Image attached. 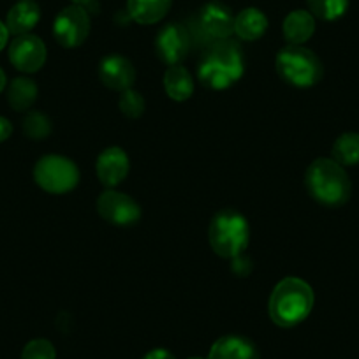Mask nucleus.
Segmentation results:
<instances>
[{"label":"nucleus","instance_id":"f257e3e1","mask_svg":"<svg viewBox=\"0 0 359 359\" xmlns=\"http://www.w3.org/2000/svg\"><path fill=\"white\" fill-rule=\"evenodd\" d=\"M313 309V291L305 280L287 277L275 285L269 298V317L282 327L298 326Z\"/></svg>","mask_w":359,"mask_h":359},{"label":"nucleus","instance_id":"f03ea898","mask_svg":"<svg viewBox=\"0 0 359 359\" xmlns=\"http://www.w3.org/2000/svg\"><path fill=\"white\" fill-rule=\"evenodd\" d=\"M243 74V57L236 43L220 39L210 44L199 64V81L213 90L229 88Z\"/></svg>","mask_w":359,"mask_h":359},{"label":"nucleus","instance_id":"7ed1b4c3","mask_svg":"<svg viewBox=\"0 0 359 359\" xmlns=\"http://www.w3.org/2000/svg\"><path fill=\"white\" fill-rule=\"evenodd\" d=\"M305 184L310 196L324 206L337 208L345 205L351 198L352 185L347 171L333 158L313 161L306 169Z\"/></svg>","mask_w":359,"mask_h":359},{"label":"nucleus","instance_id":"20e7f679","mask_svg":"<svg viewBox=\"0 0 359 359\" xmlns=\"http://www.w3.org/2000/svg\"><path fill=\"white\" fill-rule=\"evenodd\" d=\"M208 238L217 255L226 259L238 257L243 254L250 238L247 219L236 210H222L213 217Z\"/></svg>","mask_w":359,"mask_h":359},{"label":"nucleus","instance_id":"39448f33","mask_svg":"<svg viewBox=\"0 0 359 359\" xmlns=\"http://www.w3.org/2000/svg\"><path fill=\"white\" fill-rule=\"evenodd\" d=\"M277 71L289 85L306 88L313 86L323 78V62L313 51L303 46H285L277 55Z\"/></svg>","mask_w":359,"mask_h":359},{"label":"nucleus","instance_id":"423d86ee","mask_svg":"<svg viewBox=\"0 0 359 359\" xmlns=\"http://www.w3.org/2000/svg\"><path fill=\"white\" fill-rule=\"evenodd\" d=\"M34 180L50 194H65L78 185L79 171L74 162L62 155H46L37 161Z\"/></svg>","mask_w":359,"mask_h":359},{"label":"nucleus","instance_id":"0eeeda50","mask_svg":"<svg viewBox=\"0 0 359 359\" xmlns=\"http://www.w3.org/2000/svg\"><path fill=\"white\" fill-rule=\"evenodd\" d=\"M90 34V16L83 6H69L62 9L53 23V36L64 48H78Z\"/></svg>","mask_w":359,"mask_h":359},{"label":"nucleus","instance_id":"6e6552de","mask_svg":"<svg viewBox=\"0 0 359 359\" xmlns=\"http://www.w3.org/2000/svg\"><path fill=\"white\" fill-rule=\"evenodd\" d=\"M192 36L184 25L178 23H169L158 32L155 50L158 58L168 65H180V62L185 60L191 51Z\"/></svg>","mask_w":359,"mask_h":359},{"label":"nucleus","instance_id":"1a4fd4ad","mask_svg":"<svg viewBox=\"0 0 359 359\" xmlns=\"http://www.w3.org/2000/svg\"><path fill=\"white\" fill-rule=\"evenodd\" d=\"M97 210L102 219L115 226H133L141 217L140 205L130 196L111 189L99 196Z\"/></svg>","mask_w":359,"mask_h":359},{"label":"nucleus","instance_id":"9d476101","mask_svg":"<svg viewBox=\"0 0 359 359\" xmlns=\"http://www.w3.org/2000/svg\"><path fill=\"white\" fill-rule=\"evenodd\" d=\"M9 60L18 71L36 72L46 62V46L39 37L32 34L16 36L9 46Z\"/></svg>","mask_w":359,"mask_h":359},{"label":"nucleus","instance_id":"9b49d317","mask_svg":"<svg viewBox=\"0 0 359 359\" xmlns=\"http://www.w3.org/2000/svg\"><path fill=\"white\" fill-rule=\"evenodd\" d=\"M234 18L236 16L227 6L220 2H210L199 13L198 27L206 37L215 41L229 39L231 34H234Z\"/></svg>","mask_w":359,"mask_h":359},{"label":"nucleus","instance_id":"f8f14e48","mask_svg":"<svg viewBox=\"0 0 359 359\" xmlns=\"http://www.w3.org/2000/svg\"><path fill=\"white\" fill-rule=\"evenodd\" d=\"M99 78L108 88L126 92V90L133 88L134 81H136V69H134L133 62L127 60L126 57L111 55L101 62Z\"/></svg>","mask_w":359,"mask_h":359},{"label":"nucleus","instance_id":"ddd939ff","mask_svg":"<svg viewBox=\"0 0 359 359\" xmlns=\"http://www.w3.org/2000/svg\"><path fill=\"white\" fill-rule=\"evenodd\" d=\"M95 169H97V176L102 185L109 189L116 187L118 184H122L129 172V157L118 147L106 148L97 157Z\"/></svg>","mask_w":359,"mask_h":359},{"label":"nucleus","instance_id":"4468645a","mask_svg":"<svg viewBox=\"0 0 359 359\" xmlns=\"http://www.w3.org/2000/svg\"><path fill=\"white\" fill-rule=\"evenodd\" d=\"M208 359H259V352L247 338L227 334L212 345Z\"/></svg>","mask_w":359,"mask_h":359},{"label":"nucleus","instance_id":"2eb2a0df","mask_svg":"<svg viewBox=\"0 0 359 359\" xmlns=\"http://www.w3.org/2000/svg\"><path fill=\"white\" fill-rule=\"evenodd\" d=\"M41 20V9L36 2L32 0H22L16 6H13L11 11L8 13V20H6V27H8L9 34L15 36H23L29 34L37 22Z\"/></svg>","mask_w":359,"mask_h":359},{"label":"nucleus","instance_id":"dca6fc26","mask_svg":"<svg viewBox=\"0 0 359 359\" xmlns=\"http://www.w3.org/2000/svg\"><path fill=\"white\" fill-rule=\"evenodd\" d=\"M316 32V18L310 11H292L284 20V37L292 46H302Z\"/></svg>","mask_w":359,"mask_h":359},{"label":"nucleus","instance_id":"f3484780","mask_svg":"<svg viewBox=\"0 0 359 359\" xmlns=\"http://www.w3.org/2000/svg\"><path fill=\"white\" fill-rule=\"evenodd\" d=\"M172 0H127V15L141 25H151L164 18Z\"/></svg>","mask_w":359,"mask_h":359},{"label":"nucleus","instance_id":"a211bd4d","mask_svg":"<svg viewBox=\"0 0 359 359\" xmlns=\"http://www.w3.org/2000/svg\"><path fill=\"white\" fill-rule=\"evenodd\" d=\"M268 18L255 8H247L234 18V34L243 41H255L264 36Z\"/></svg>","mask_w":359,"mask_h":359},{"label":"nucleus","instance_id":"6ab92c4d","mask_svg":"<svg viewBox=\"0 0 359 359\" xmlns=\"http://www.w3.org/2000/svg\"><path fill=\"white\" fill-rule=\"evenodd\" d=\"M164 88L172 101H187L194 94V79L182 65H171L164 74Z\"/></svg>","mask_w":359,"mask_h":359},{"label":"nucleus","instance_id":"aec40b11","mask_svg":"<svg viewBox=\"0 0 359 359\" xmlns=\"http://www.w3.org/2000/svg\"><path fill=\"white\" fill-rule=\"evenodd\" d=\"M37 85L29 78H16L9 85L8 101L15 111H27L37 101Z\"/></svg>","mask_w":359,"mask_h":359},{"label":"nucleus","instance_id":"412c9836","mask_svg":"<svg viewBox=\"0 0 359 359\" xmlns=\"http://www.w3.org/2000/svg\"><path fill=\"white\" fill-rule=\"evenodd\" d=\"M333 161L340 165L359 164V134L345 133L334 141Z\"/></svg>","mask_w":359,"mask_h":359},{"label":"nucleus","instance_id":"4be33fe9","mask_svg":"<svg viewBox=\"0 0 359 359\" xmlns=\"http://www.w3.org/2000/svg\"><path fill=\"white\" fill-rule=\"evenodd\" d=\"M310 13L313 18H320L324 22H333L341 18L348 8V0H306Z\"/></svg>","mask_w":359,"mask_h":359},{"label":"nucleus","instance_id":"5701e85b","mask_svg":"<svg viewBox=\"0 0 359 359\" xmlns=\"http://www.w3.org/2000/svg\"><path fill=\"white\" fill-rule=\"evenodd\" d=\"M23 133L30 140H46L51 134L50 118L41 111H29L23 118Z\"/></svg>","mask_w":359,"mask_h":359},{"label":"nucleus","instance_id":"b1692460","mask_svg":"<svg viewBox=\"0 0 359 359\" xmlns=\"http://www.w3.org/2000/svg\"><path fill=\"white\" fill-rule=\"evenodd\" d=\"M118 108L120 111H122L126 116H129V118H140V116L144 113L143 95L133 88L126 90V92H122V95H120Z\"/></svg>","mask_w":359,"mask_h":359},{"label":"nucleus","instance_id":"393cba45","mask_svg":"<svg viewBox=\"0 0 359 359\" xmlns=\"http://www.w3.org/2000/svg\"><path fill=\"white\" fill-rule=\"evenodd\" d=\"M57 358V351H55L53 344L44 338H37V340L29 341L22 352V359H55Z\"/></svg>","mask_w":359,"mask_h":359},{"label":"nucleus","instance_id":"a878e982","mask_svg":"<svg viewBox=\"0 0 359 359\" xmlns=\"http://www.w3.org/2000/svg\"><path fill=\"white\" fill-rule=\"evenodd\" d=\"M233 271L240 277H245L252 271V262L248 261L247 257H243V254L238 255V257L233 259Z\"/></svg>","mask_w":359,"mask_h":359},{"label":"nucleus","instance_id":"bb28decb","mask_svg":"<svg viewBox=\"0 0 359 359\" xmlns=\"http://www.w3.org/2000/svg\"><path fill=\"white\" fill-rule=\"evenodd\" d=\"M13 134V126L8 118L0 116V143L6 140H9V136Z\"/></svg>","mask_w":359,"mask_h":359},{"label":"nucleus","instance_id":"cd10ccee","mask_svg":"<svg viewBox=\"0 0 359 359\" xmlns=\"http://www.w3.org/2000/svg\"><path fill=\"white\" fill-rule=\"evenodd\" d=\"M143 359H175V355L168 348H154L148 354H144Z\"/></svg>","mask_w":359,"mask_h":359},{"label":"nucleus","instance_id":"c85d7f7f","mask_svg":"<svg viewBox=\"0 0 359 359\" xmlns=\"http://www.w3.org/2000/svg\"><path fill=\"white\" fill-rule=\"evenodd\" d=\"M8 39H9L8 27H6L4 23L0 22V51L4 50V46H6V44H8Z\"/></svg>","mask_w":359,"mask_h":359},{"label":"nucleus","instance_id":"c756f323","mask_svg":"<svg viewBox=\"0 0 359 359\" xmlns=\"http://www.w3.org/2000/svg\"><path fill=\"white\" fill-rule=\"evenodd\" d=\"M72 2H74V4H78V6H83V8H92V6L95 4V2H97V0H72Z\"/></svg>","mask_w":359,"mask_h":359},{"label":"nucleus","instance_id":"7c9ffc66","mask_svg":"<svg viewBox=\"0 0 359 359\" xmlns=\"http://www.w3.org/2000/svg\"><path fill=\"white\" fill-rule=\"evenodd\" d=\"M4 86H6V72L0 69V92L4 90Z\"/></svg>","mask_w":359,"mask_h":359},{"label":"nucleus","instance_id":"2f4dec72","mask_svg":"<svg viewBox=\"0 0 359 359\" xmlns=\"http://www.w3.org/2000/svg\"><path fill=\"white\" fill-rule=\"evenodd\" d=\"M189 359H203V358H189Z\"/></svg>","mask_w":359,"mask_h":359}]
</instances>
